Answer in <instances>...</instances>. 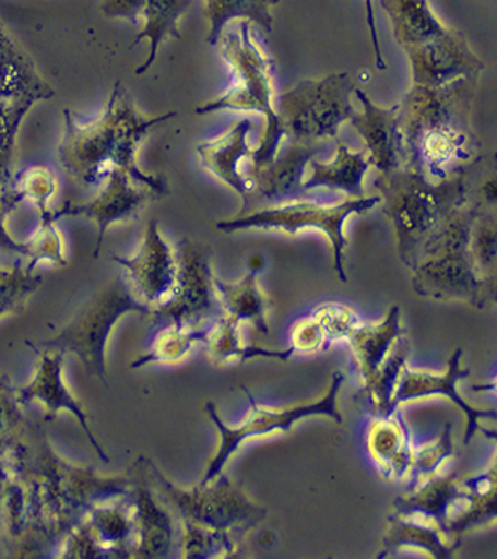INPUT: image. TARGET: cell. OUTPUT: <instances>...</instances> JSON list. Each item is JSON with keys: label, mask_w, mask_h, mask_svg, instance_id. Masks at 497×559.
I'll use <instances>...</instances> for the list:
<instances>
[{"label": "cell", "mask_w": 497, "mask_h": 559, "mask_svg": "<svg viewBox=\"0 0 497 559\" xmlns=\"http://www.w3.org/2000/svg\"><path fill=\"white\" fill-rule=\"evenodd\" d=\"M412 67L413 86L438 88L450 82L468 79L477 81L484 71V61L475 56L460 32L448 28L445 35L406 50Z\"/></svg>", "instance_id": "obj_12"}, {"label": "cell", "mask_w": 497, "mask_h": 559, "mask_svg": "<svg viewBox=\"0 0 497 559\" xmlns=\"http://www.w3.org/2000/svg\"><path fill=\"white\" fill-rule=\"evenodd\" d=\"M356 96L362 104V114H355L351 118L353 131L362 136L366 143L367 157L372 162V167L378 173L392 171L403 168L405 154L401 129H399V104L394 107H378L363 90L355 88Z\"/></svg>", "instance_id": "obj_16"}, {"label": "cell", "mask_w": 497, "mask_h": 559, "mask_svg": "<svg viewBox=\"0 0 497 559\" xmlns=\"http://www.w3.org/2000/svg\"><path fill=\"white\" fill-rule=\"evenodd\" d=\"M372 162L366 153H355L347 144L336 140V154L328 164L309 162L311 175L305 180V190L328 189L344 191L348 198H364V176L367 175Z\"/></svg>", "instance_id": "obj_23"}, {"label": "cell", "mask_w": 497, "mask_h": 559, "mask_svg": "<svg viewBox=\"0 0 497 559\" xmlns=\"http://www.w3.org/2000/svg\"><path fill=\"white\" fill-rule=\"evenodd\" d=\"M218 43L222 46L223 59L236 78V84L218 99L197 108V114L236 110L264 115L268 128L251 157L255 171L264 168L275 158L280 144L286 136L273 100V64L255 41L248 21H240L236 32H223Z\"/></svg>", "instance_id": "obj_4"}, {"label": "cell", "mask_w": 497, "mask_h": 559, "mask_svg": "<svg viewBox=\"0 0 497 559\" xmlns=\"http://www.w3.org/2000/svg\"><path fill=\"white\" fill-rule=\"evenodd\" d=\"M146 194L142 191L132 189L129 186L128 178L122 176V173H117V178L114 179L107 193H104L95 203L86 205H67L54 215L50 219H57L59 216L84 215L88 218L95 219L99 226V236H97V247L95 250V258L99 254L100 243H103L104 234L107 227L115 222H125V219L132 218L139 214L140 209L145 204Z\"/></svg>", "instance_id": "obj_24"}, {"label": "cell", "mask_w": 497, "mask_h": 559, "mask_svg": "<svg viewBox=\"0 0 497 559\" xmlns=\"http://www.w3.org/2000/svg\"><path fill=\"white\" fill-rule=\"evenodd\" d=\"M364 3H366L367 27H369L370 38H372L374 56H376V67L378 70H384V68H387V63H384L383 53H381L380 49V43H378L376 17H374V14L376 13H374L372 0H364Z\"/></svg>", "instance_id": "obj_39"}, {"label": "cell", "mask_w": 497, "mask_h": 559, "mask_svg": "<svg viewBox=\"0 0 497 559\" xmlns=\"http://www.w3.org/2000/svg\"><path fill=\"white\" fill-rule=\"evenodd\" d=\"M473 81L460 79L438 88L413 86L399 104L406 168L430 178L455 175V165L470 160L473 132L470 128V90Z\"/></svg>", "instance_id": "obj_1"}, {"label": "cell", "mask_w": 497, "mask_h": 559, "mask_svg": "<svg viewBox=\"0 0 497 559\" xmlns=\"http://www.w3.org/2000/svg\"><path fill=\"white\" fill-rule=\"evenodd\" d=\"M496 243L495 215L478 205L471 230V252L478 273L488 281H495L492 273L496 265Z\"/></svg>", "instance_id": "obj_35"}, {"label": "cell", "mask_w": 497, "mask_h": 559, "mask_svg": "<svg viewBox=\"0 0 497 559\" xmlns=\"http://www.w3.org/2000/svg\"><path fill=\"white\" fill-rule=\"evenodd\" d=\"M178 277L167 301L153 309L157 323L198 328L225 316L211 270V252L182 238L178 245Z\"/></svg>", "instance_id": "obj_10"}, {"label": "cell", "mask_w": 497, "mask_h": 559, "mask_svg": "<svg viewBox=\"0 0 497 559\" xmlns=\"http://www.w3.org/2000/svg\"><path fill=\"white\" fill-rule=\"evenodd\" d=\"M410 345L405 337H401L392 348L391 355L384 360L381 369L378 370L376 378L364 385L367 402L372 407L378 417L391 414V402L401 381L402 371L405 369L406 359H409Z\"/></svg>", "instance_id": "obj_31"}, {"label": "cell", "mask_w": 497, "mask_h": 559, "mask_svg": "<svg viewBox=\"0 0 497 559\" xmlns=\"http://www.w3.org/2000/svg\"><path fill=\"white\" fill-rule=\"evenodd\" d=\"M327 335L315 317L300 320L292 330V348L295 353H316L327 344Z\"/></svg>", "instance_id": "obj_38"}, {"label": "cell", "mask_w": 497, "mask_h": 559, "mask_svg": "<svg viewBox=\"0 0 497 559\" xmlns=\"http://www.w3.org/2000/svg\"><path fill=\"white\" fill-rule=\"evenodd\" d=\"M367 449L384 478L401 481L409 476L413 467L414 450L409 425L399 409L370 424Z\"/></svg>", "instance_id": "obj_19"}, {"label": "cell", "mask_w": 497, "mask_h": 559, "mask_svg": "<svg viewBox=\"0 0 497 559\" xmlns=\"http://www.w3.org/2000/svg\"><path fill=\"white\" fill-rule=\"evenodd\" d=\"M237 551L234 533L215 532L184 521V557L193 559L228 558Z\"/></svg>", "instance_id": "obj_32"}, {"label": "cell", "mask_w": 497, "mask_h": 559, "mask_svg": "<svg viewBox=\"0 0 497 559\" xmlns=\"http://www.w3.org/2000/svg\"><path fill=\"white\" fill-rule=\"evenodd\" d=\"M38 353V367L34 380L28 382L24 388L16 389V400L21 406L31 405L32 402H38L39 405L45 407L46 420H56L60 411H68L78 418L79 425L84 429L86 438H88L90 445L95 449L104 463H109L106 452H104L100 443L97 442L95 435L88 425V416L82 407L81 403L74 399L73 393L68 391L64 385L63 377V353L56 352V349H37Z\"/></svg>", "instance_id": "obj_14"}, {"label": "cell", "mask_w": 497, "mask_h": 559, "mask_svg": "<svg viewBox=\"0 0 497 559\" xmlns=\"http://www.w3.org/2000/svg\"><path fill=\"white\" fill-rule=\"evenodd\" d=\"M115 261L131 276L140 301L154 309L170 297L178 277V259L162 237L156 219L147 223L145 240L139 254L132 259L117 258Z\"/></svg>", "instance_id": "obj_15"}, {"label": "cell", "mask_w": 497, "mask_h": 559, "mask_svg": "<svg viewBox=\"0 0 497 559\" xmlns=\"http://www.w3.org/2000/svg\"><path fill=\"white\" fill-rule=\"evenodd\" d=\"M405 335L401 323V309L389 308L381 323L358 324L348 333L347 341L355 356L356 367L362 374L364 385L376 378L384 360L391 355L399 338Z\"/></svg>", "instance_id": "obj_21"}, {"label": "cell", "mask_w": 497, "mask_h": 559, "mask_svg": "<svg viewBox=\"0 0 497 559\" xmlns=\"http://www.w3.org/2000/svg\"><path fill=\"white\" fill-rule=\"evenodd\" d=\"M145 2L146 0H117V13L134 17L137 13L142 12Z\"/></svg>", "instance_id": "obj_40"}, {"label": "cell", "mask_w": 497, "mask_h": 559, "mask_svg": "<svg viewBox=\"0 0 497 559\" xmlns=\"http://www.w3.org/2000/svg\"><path fill=\"white\" fill-rule=\"evenodd\" d=\"M20 406L16 389L9 377L0 374V456L13 449L27 428Z\"/></svg>", "instance_id": "obj_36"}, {"label": "cell", "mask_w": 497, "mask_h": 559, "mask_svg": "<svg viewBox=\"0 0 497 559\" xmlns=\"http://www.w3.org/2000/svg\"><path fill=\"white\" fill-rule=\"evenodd\" d=\"M251 128V119H239L225 135L198 146V155L203 167L236 191L245 201V205L251 198V182L240 173V164L244 158L253 157V150L248 144Z\"/></svg>", "instance_id": "obj_17"}, {"label": "cell", "mask_w": 497, "mask_h": 559, "mask_svg": "<svg viewBox=\"0 0 497 559\" xmlns=\"http://www.w3.org/2000/svg\"><path fill=\"white\" fill-rule=\"evenodd\" d=\"M20 265L21 263L17 262L13 272L0 270V319L20 313L27 298L42 283V277L32 274L34 270L32 263L25 270Z\"/></svg>", "instance_id": "obj_34"}, {"label": "cell", "mask_w": 497, "mask_h": 559, "mask_svg": "<svg viewBox=\"0 0 497 559\" xmlns=\"http://www.w3.org/2000/svg\"><path fill=\"white\" fill-rule=\"evenodd\" d=\"M312 317L322 326L327 341L347 337L352 330L362 324L359 317L352 309L341 305H326L316 310Z\"/></svg>", "instance_id": "obj_37"}, {"label": "cell", "mask_w": 497, "mask_h": 559, "mask_svg": "<svg viewBox=\"0 0 497 559\" xmlns=\"http://www.w3.org/2000/svg\"><path fill=\"white\" fill-rule=\"evenodd\" d=\"M331 142H297L291 140L286 147L276 153L275 158L264 168L255 169L251 182V198L269 203H291L305 200V173L309 162L330 150ZM245 205V209L248 207Z\"/></svg>", "instance_id": "obj_13"}, {"label": "cell", "mask_w": 497, "mask_h": 559, "mask_svg": "<svg viewBox=\"0 0 497 559\" xmlns=\"http://www.w3.org/2000/svg\"><path fill=\"white\" fill-rule=\"evenodd\" d=\"M389 526L383 537V548L377 558H387L402 548H419L427 551L430 557L437 559H449L455 555L460 547V540L450 544L449 539L437 526L417 519H405L401 515L391 514L388 518Z\"/></svg>", "instance_id": "obj_25"}, {"label": "cell", "mask_w": 497, "mask_h": 559, "mask_svg": "<svg viewBox=\"0 0 497 559\" xmlns=\"http://www.w3.org/2000/svg\"><path fill=\"white\" fill-rule=\"evenodd\" d=\"M452 424H446L439 438L414 450L413 479L409 490L417 488L423 479L441 474V468L453 457Z\"/></svg>", "instance_id": "obj_33"}, {"label": "cell", "mask_w": 497, "mask_h": 559, "mask_svg": "<svg viewBox=\"0 0 497 559\" xmlns=\"http://www.w3.org/2000/svg\"><path fill=\"white\" fill-rule=\"evenodd\" d=\"M377 204H380V197L348 198L344 203L336 205L309 203L305 200L291 201L220 222L217 229L228 234L248 229L281 230L289 236L305 229L320 230L326 234L333 248L334 272L338 280L347 283L344 252L348 240L344 233L345 223L352 215H363L364 212L372 211Z\"/></svg>", "instance_id": "obj_7"}, {"label": "cell", "mask_w": 497, "mask_h": 559, "mask_svg": "<svg viewBox=\"0 0 497 559\" xmlns=\"http://www.w3.org/2000/svg\"><path fill=\"white\" fill-rule=\"evenodd\" d=\"M132 521H134V557L165 558L173 546V525L143 481L132 483Z\"/></svg>", "instance_id": "obj_20"}, {"label": "cell", "mask_w": 497, "mask_h": 559, "mask_svg": "<svg viewBox=\"0 0 497 559\" xmlns=\"http://www.w3.org/2000/svg\"><path fill=\"white\" fill-rule=\"evenodd\" d=\"M279 3L280 0H206V16L211 24L209 45H217L226 24L234 20L248 21L270 34L273 28L272 9Z\"/></svg>", "instance_id": "obj_27"}, {"label": "cell", "mask_w": 497, "mask_h": 559, "mask_svg": "<svg viewBox=\"0 0 497 559\" xmlns=\"http://www.w3.org/2000/svg\"><path fill=\"white\" fill-rule=\"evenodd\" d=\"M217 292L225 316L237 322H250L262 334H269L268 298L258 284V273L250 272L240 283L226 284L215 277Z\"/></svg>", "instance_id": "obj_26"}, {"label": "cell", "mask_w": 497, "mask_h": 559, "mask_svg": "<svg viewBox=\"0 0 497 559\" xmlns=\"http://www.w3.org/2000/svg\"><path fill=\"white\" fill-rule=\"evenodd\" d=\"M214 322L204 324V326H167L162 328L154 338L150 352L132 362V369H140L147 364L153 362H178L184 356L189 355L194 344L209 341Z\"/></svg>", "instance_id": "obj_29"}, {"label": "cell", "mask_w": 497, "mask_h": 559, "mask_svg": "<svg viewBox=\"0 0 497 559\" xmlns=\"http://www.w3.org/2000/svg\"><path fill=\"white\" fill-rule=\"evenodd\" d=\"M190 5H192V0H146L145 7H143L146 27L142 34L137 36V41L142 38H150L151 53L145 64L137 70V74L145 72L156 60L158 46H161L165 36L170 35L173 38H181L178 31V21Z\"/></svg>", "instance_id": "obj_30"}, {"label": "cell", "mask_w": 497, "mask_h": 559, "mask_svg": "<svg viewBox=\"0 0 497 559\" xmlns=\"http://www.w3.org/2000/svg\"><path fill=\"white\" fill-rule=\"evenodd\" d=\"M239 322L223 316L215 320L211 335L206 342L209 357L212 362L222 364L229 359L248 360L253 357H270V359L287 360L295 355L294 348L265 349L259 346H245L239 337Z\"/></svg>", "instance_id": "obj_28"}, {"label": "cell", "mask_w": 497, "mask_h": 559, "mask_svg": "<svg viewBox=\"0 0 497 559\" xmlns=\"http://www.w3.org/2000/svg\"><path fill=\"white\" fill-rule=\"evenodd\" d=\"M151 306L135 297L132 287L117 277L79 316H75L56 337L35 346L34 349H56L73 353L84 364L86 371L100 381H107L106 349L114 328L128 313L150 316Z\"/></svg>", "instance_id": "obj_5"}, {"label": "cell", "mask_w": 497, "mask_h": 559, "mask_svg": "<svg viewBox=\"0 0 497 559\" xmlns=\"http://www.w3.org/2000/svg\"><path fill=\"white\" fill-rule=\"evenodd\" d=\"M384 215L398 238L399 258L413 269L428 237L453 212L464 207L466 179L461 173L434 182L410 168L380 173L376 180Z\"/></svg>", "instance_id": "obj_2"}, {"label": "cell", "mask_w": 497, "mask_h": 559, "mask_svg": "<svg viewBox=\"0 0 497 559\" xmlns=\"http://www.w3.org/2000/svg\"><path fill=\"white\" fill-rule=\"evenodd\" d=\"M461 493L457 475L431 476L392 503L394 514L427 522L448 535L449 514ZM450 539V537H449ZM452 540V539H450Z\"/></svg>", "instance_id": "obj_18"}, {"label": "cell", "mask_w": 497, "mask_h": 559, "mask_svg": "<svg viewBox=\"0 0 497 559\" xmlns=\"http://www.w3.org/2000/svg\"><path fill=\"white\" fill-rule=\"evenodd\" d=\"M461 493L449 514L448 535L459 540L463 533L496 519V467L485 474L460 479Z\"/></svg>", "instance_id": "obj_22"}, {"label": "cell", "mask_w": 497, "mask_h": 559, "mask_svg": "<svg viewBox=\"0 0 497 559\" xmlns=\"http://www.w3.org/2000/svg\"><path fill=\"white\" fill-rule=\"evenodd\" d=\"M477 211L478 205L459 209L425 241L412 269L413 288L419 297L484 308L486 297L495 294V281L478 273L471 252Z\"/></svg>", "instance_id": "obj_3"}, {"label": "cell", "mask_w": 497, "mask_h": 559, "mask_svg": "<svg viewBox=\"0 0 497 559\" xmlns=\"http://www.w3.org/2000/svg\"><path fill=\"white\" fill-rule=\"evenodd\" d=\"M461 356H463L461 349H455L452 353L445 373H428V371L412 370L409 366H405L401 381H399L398 389H395L394 396H392L391 413L399 409V406L403 403L412 402V400L425 399V396H448L450 402L459 406L461 413L466 417L464 445H470L478 431L485 435L486 438L496 439V431H488V429L478 425V421L484 420V418L496 420V411L477 409V407L468 405L463 396L460 395L459 389H457V384L466 380L471 374L470 369L461 367Z\"/></svg>", "instance_id": "obj_11"}, {"label": "cell", "mask_w": 497, "mask_h": 559, "mask_svg": "<svg viewBox=\"0 0 497 559\" xmlns=\"http://www.w3.org/2000/svg\"><path fill=\"white\" fill-rule=\"evenodd\" d=\"M250 272H256L258 273L259 270L262 269V266H264V261H262L261 258H258V255H255V258H251L250 259Z\"/></svg>", "instance_id": "obj_42"}, {"label": "cell", "mask_w": 497, "mask_h": 559, "mask_svg": "<svg viewBox=\"0 0 497 559\" xmlns=\"http://www.w3.org/2000/svg\"><path fill=\"white\" fill-rule=\"evenodd\" d=\"M150 468L162 492L181 512L182 521L190 524L240 535L268 515L265 508L248 499L244 490L237 488L225 474H220L206 486L198 485L194 489L184 490L173 486L156 465L150 463Z\"/></svg>", "instance_id": "obj_9"}, {"label": "cell", "mask_w": 497, "mask_h": 559, "mask_svg": "<svg viewBox=\"0 0 497 559\" xmlns=\"http://www.w3.org/2000/svg\"><path fill=\"white\" fill-rule=\"evenodd\" d=\"M482 198H484V203L492 205L495 204L496 201V179L489 178L482 187Z\"/></svg>", "instance_id": "obj_41"}, {"label": "cell", "mask_w": 497, "mask_h": 559, "mask_svg": "<svg viewBox=\"0 0 497 559\" xmlns=\"http://www.w3.org/2000/svg\"><path fill=\"white\" fill-rule=\"evenodd\" d=\"M347 72L306 79L283 93L276 103L284 135L297 142H333L344 122L356 114L353 107L355 93Z\"/></svg>", "instance_id": "obj_6"}, {"label": "cell", "mask_w": 497, "mask_h": 559, "mask_svg": "<svg viewBox=\"0 0 497 559\" xmlns=\"http://www.w3.org/2000/svg\"><path fill=\"white\" fill-rule=\"evenodd\" d=\"M345 382V374L336 371L331 378L330 388L326 395L320 396L315 402L304 403V405L284 407V409H265L255 402L251 393L244 389L247 393L248 402H250V416L239 427H228L225 421L220 418L214 403L209 402L206 409L209 418L220 432V445L214 457L209 461L206 474L201 479L200 485L206 486L214 481L220 474H223L226 463L233 457V454L240 449L248 439L259 438V436H269L273 432H289L297 421L309 417H330L336 424H342V416L338 411V393H340L342 384Z\"/></svg>", "instance_id": "obj_8"}]
</instances>
